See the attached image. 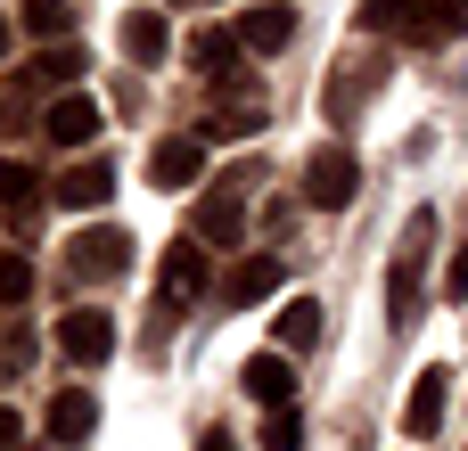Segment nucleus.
I'll return each mask as SVG.
<instances>
[{"mask_svg":"<svg viewBox=\"0 0 468 451\" xmlns=\"http://www.w3.org/2000/svg\"><path fill=\"white\" fill-rule=\"evenodd\" d=\"M263 411H280V403H296V370H288V353H255L247 362V378H239Z\"/></svg>","mask_w":468,"mask_h":451,"instance_id":"obj_13","label":"nucleus"},{"mask_svg":"<svg viewBox=\"0 0 468 451\" xmlns=\"http://www.w3.org/2000/svg\"><path fill=\"white\" fill-rule=\"evenodd\" d=\"M214 140H239V131H263V107H222L214 123H206Z\"/></svg>","mask_w":468,"mask_h":451,"instance_id":"obj_25","label":"nucleus"},{"mask_svg":"<svg viewBox=\"0 0 468 451\" xmlns=\"http://www.w3.org/2000/svg\"><path fill=\"white\" fill-rule=\"evenodd\" d=\"M165 49H173L165 16H156V8H123V58H132V66H156Z\"/></svg>","mask_w":468,"mask_h":451,"instance_id":"obj_14","label":"nucleus"},{"mask_svg":"<svg viewBox=\"0 0 468 451\" xmlns=\"http://www.w3.org/2000/svg\"><path fill=\"white\" fill-rule=\"evenodd\" d=\"M428 25H436V41H461L468 33V0H428Z\"/></svg>","mask_w":468,"mask_h":451,"instance_id":"obj_24","label":"nucleus"},{"mask_svg":"<svg viewBox=\"0 0 468 451\" xmlns=\"http://www.w3.org/2000/svg\"><path fill=\"white\" fill-rule=\"evenodd\" d=\"M123 263H132V230H115V222H99V230H82L66 246V271L74 279H115Z\"/></svg>","mask_w":468,"mask_h":451,"instance_id":"obj_3","label":"nucleus"},{"mask_svg":"<svg viewBox=\"0 0 468 451\" xmlns=\"http://www.w3.org/2000/svg\"><path fill=\"white\" fill-rule=\"evenodd\" d=\"M148 181H156V189H197V181H206V140H165V148L148 156Z\"/></svg>","mask_w":468,"mask_h":451,"instance_id":"obj_9","label":"nucleus"},{"mask_svg":"<svg viewBox=\"0 0 468 451\" xmlns=\"http://www.w3.org/2000/svg\"><path fill=\"white\" fill-rule=\"evenodd\" d=\"M197 288H206V246H197V238L165 246V304H189Z\"/></svg>","mask_w":468,"mask_h":451,"instance_id":"obj_15","label":"nucleus"},{"mask_svg":"<svg viewBox=\"0 0 468 451\" xmlns=\"http://www.w3.org/2000/svg\"><path fill=\"white\" fill-rule=\"evenodd\" d=\"M41 140H49V148H82V140H99V107H90L82 90L49 99V115H41Z\"/></svg>","mask_w":468,"mask_h":451,"instance_id":"obj_7","label":"nucleus"},{"mask_svg":"<svg viewBox=\"0 0 468 451\" xmlns=\"http://www.w3.org/2000/svg\"><path fill=\"white\" fill-rule=\"evenodd\" d=\"M444 403H452V378H444V370H420V378H411V411H403V435L428 444V435L444 427Z\"/></svg>","mask_w":468,"mask_h":451,"instance_id":"obj_10","label":"nucleus"},{"mask_svg":"<svg viewBox=\"0 0 468 451\" xmlns=\"http://www.w3.org/2000/svg\"><path fill=\"white\" fill-rule=\"evenodd\" d=\"M296 444H304V419H296V403H280L263 419V451H296Z\"/></svg>","mask_w":468,"mask_h":451,"instance_id":"obj_22","label":"nucleus"},{"mask_svg":"<svg viewBox=\"0 0 468 451\" xmlns=\"http://www.w3.org/2000/svg\"><path fill=\"white\" fill-rule=\"evenodd\" d=\"M16 435H25V427H16V411H0V451H16Z\"/></svg>","mask_w":468,"mask_h":451,"instance_id":"obj_27","label":"nucleus"},{"mask_svg":"<svg viewBox=\"0 0 468 451\" xmlns=\"http://www.w3.org/2000/svg\"><path fill=\"white\" fill-rule=\"evenodd\" d=\"M239 222H247L239 181H214V189L197 197V246H230V238H239Z\"/></svg>","mask_w":468,"mask_h":451,"instance_id":"obj_8","label":"nucleus"},{"mask_svg":"<svg viewBox=\"0 0 468 451\" xmlns=\"http://www.w3.org/2000/svg\"><path fill=\"white\" fill-rule=\"evenodd\" d=\"M115 197V164H74V173H58V205H107Z\"/></svg>","mask_w":468,"mask_h":451,"instance_id":"obj_17","label":"nucleus"},{"mask_svg":"<svg viewBox=\"0 0 468 451\" xmlns=\"http://www.w3.org/2000/svg\"><path fill=\"white\" fill-rule=\"evenodd\" d=\"M0 49H8V16H0Z\"/></svg>","mask_w":468,"mask_h":451,"instance_id":"obj_29","label":"nucleus"},{"mask_svg":"<svg viewBox=\"0 0 468 451\" xmlns=\"http://www.w3.org/2000/svg\"><path fill=\"white\" fill-rule=\"evenodd\" d=\"M280 279H288V271H280V255H247V263H230V271H222V304H230V312H255V304H271V296H280Z\"/></svg>","mask_w":468,"mask_h":451,"instance_id":"obj_6","label":"nucleus"},{"mask_svg":"<svg viewBox=\"0 0 468 451\" xmlns=\"http://www.w3.org/2000/svg\"><path fill=\"white\" fill-rule=\"evenodd\" d=\"M239 41H247V49H288V41H296V8H288V0H255V8L239 16Z\"/></svg>","mask_w":468,"mask_h":451,"instance_id":"obj_11","label":"nucleus"},{"mask_svg":"<svg viewBox=\"0 0 468 451\" xmlns=\"http://www.w3.org/2000/svg\"><path fill=\"white\" fill-rule=\"evenodd\" d=\"M468 296V230H461V246H452V263H444V304H461Z\"/></svg>","mask_w":468,"mask_h":451,"instance_id":"obj_26","label":"nucleus"},{"mask_svg":"<svg viewBox=\"0 0 468 451\" xmlns=\"http://www.w3.org/2000/svg\"><path fill=\"white\" fill-rule=\"evenodd\" d=\"M90 427H99V403H90L82 386L49 394V435H58V444H90Z\"/></svg>","mask_w":468,"mask_h":451,"instance_id":"obj_16","label":"nucleus"},{"mask_svg":"<svg viewBox=\"0 0 468 451\" xmlns=\"http://www.w3.org/2000/svg\"><path fill=\"white\" fill-rule=\"evenodd\" d=\"M189 66H197V74H230V66H239V33L206 25V33L189 41Z\"/></svg>","mask_w":468,"mask_h":451,"instance_id":"obj_20","label":"nucleus"},{"mask_svg":"<svg viewBox=\"0 0 468 451\" xmlns=\"http://www.w3.org/2000/svg\"><path fill=\"white\" fill-rule=\"evenodd\" d=\"M16 25H25L33 41H49V49H58L66 33H74V16H66V0H16Z\"/></svg>","mask_w":468,"mask_h":451,"instance_id":"obj_19","label":"nucleus"},{"mask_svg":"<svg viewBox=\"0 0 468 451\" xmlns=\"http://www.w3.org/2000/svg\"><path fill=\"white\" fill-rule=\"evenodd\" d=\"M74 74H82V49H74V41H58V49H41V58H33L25 74H16V90L0 99V123H16V115H25V107H33L41 90H58V82H74Z\"/></svg>","mask_w":468,"mask_h":451,"instance_id":"obj_2","label":"nucleus"},{"mask_svg":"<svg viewBox=\"0 0 468 451\" xmlns=\"http://www.w3.org/2000/svg\"><path fill=\"white\" fill-rule=\"evenodd\" d=\"M58 345H66V362H82V370H99V362L115 353V320H107L99 304H74V312L58 320Z\"/></svg>","mask_w":468,"mask_h":451,"instance_id":"obj_5","label":"nucleus"},{"mask_svg":"<svg viewBox=\"0 0 468 451\" xmlns=\"http://www.w3.org/2000/svg\"><path fill=\"white\" fill-rule=\"evenodd\" d=\"M197 451H230V435H222V427H214V435H197Z\"/></svg>","mask_w":468,"mask_h":451,"instance_id":"obj_28","label":"nucleus"},{"mask_svg":"<svg viewBox=\"0 0 468 451\" xmlns=\"http://www.w3.org/2000/svg\"><path fill=\"white\" fill-rule=\"evenodd\" d=\"M354 189H362V164H354L346 148H321V156L304 164V197H313L321 214H337V205H354Z\"/></svg>","mask_w":468,"mask_h":451,"instance_id":"obj_4","label":"nucleus"},{"mask_svg":"<svg viewBox=\"0 0 468 451\" xmlns=\"http://www.w3.org/2000/svg\"><path fill=\"white\" fill-rule=\"evenodd\" d=\"M33 296V263L25 255H0V304H25Z\"/></svg>","mask_w":468,"mask_h":451,"instance_id":"obj_23","label":"nucleus"},{"mask_svg":"<svg viewBox=\"0 0 468 451\" xmlns=\"http://www.w3.org/2000/svg\"><path fill=\"white\" fill-rule=\"evenodd\" d=\"M428 246H436V214H411V222H403V246H395V263H387V312H395V329H411V320H420Z\"/></svg>","mask_w":468,"mask_h":451,"instance_id":"obj_1","label":"nucleus"},{"mask_svg":"<svg viewBox=\"0 0 468 451\" xmlns=\"http://www.w3.org/2000/svg\"><path fill=\"white\" fill-rule=\"evenodd\" d=\"M33 205H41V173H33V164H16V156H0V214H8V222H25Z\"/></svg>","mask_w":468,"mask_h":451,"instance_id":"obj_18","label":"nucleus"},{"mask_svg":"<svg viewBox=\"0 0 468 451\" xmlns=\"http://www.w3.org/2000/svg\"><path fill=\"white\" fill-rule=\"evenodd\" d=\"M362 16H370V33H387V41H436L428 0H370Z\"/></svg>","mask_w":468,"mask_h":451,"instance_id":"obj_12","label":"nucleus"},{"mask_svg":"<svg viewBox=\"0 0 468 451\" xmlns=\"http://www.w3.org/2000/svg\"><path fill=\"white\" fill-rule=\"evenodd\" d=\"M313 337H321V304H313V296H304V304H280V345L304 353Z\"/></svg>","mask_w":468,"mask_h":451,"instance_id":"obj_21","label":"nucleus"}]
</instances>
